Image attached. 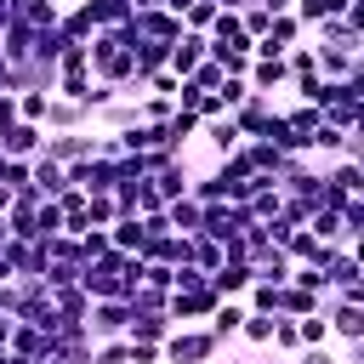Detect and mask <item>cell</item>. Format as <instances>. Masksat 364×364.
I'll return each instance as SVG.
<instances>
[{
	"label": "cell",
	"instance_id": "obj_22",
	"mask_svg": "<svg viewBox=\"0 0 364 364\" xmlns=\"http://www.w3.org/2000/svg\"><path fill=\"white\" fill-rule=\"evenodd\" d=\"M125 358H131V341H125V336L91 341V364H125Z\"/></svg>",
	"mask_w": 364,
	"mask_h": 364
},
{
	"label": "cell",
	"instance_id": "obj_12",
	"mask_svg": "<svg viewBox=\"0 0 364 364\" xmlns=\"http://www.w3.org/2000/svg\"><path fill=\"white\" fill-rule=\"evenodd\" d=\"M245 313H250L245 301H216V313L205 318L210 341H216V347H222V341H233V336H239V324H245Z\"/></svg>",
	"mask_w": 364,
	"mask_h": 364
},
{
	"label": "cell",
	"instance_id": "obj_21",
	"mask_svg": "<svg viewBox=\"0 0 364 364\" xmlns=\"http://www.w3.org/2000/svg\"><path fill=\"white\" fill-rule=\"evenodd\" d=\"M296 336H301V347H324V341H330L324 307H318V313H307V318H296Z\"/></svg>",
	"mask_w": 364,
	"mask_h": 364
},
{
	"label": "cell",
	"instance_id": "obj_25",
	"mask_svg": "<svg viewBox=\"0 0 364 364\" xmlns=\"http://www.w3.org/2000/svg\"><path fill=\"white\" fill-rule=\"evenodd\" d=\"M0 188L23 193V188H28V159H6V154H0Z\"/></svg>",
	"mask_w": 364,
	"mask_h": 364
},
{
	"label": "cell",
	"instance_id": "obj_10",
	"mask_svg": "<svg viewBox=\"0 0 364 364\" xmlns=\"http://www.w3.org/2000/svg\"><path fill=\"white\" fill-rule=\"evenodd\" d=\"M228 119H233V125H239V136L250 142V136H262V125L273 119V97H256V91H250V97H245V102H239Z\"/></svg>",
	"mask_w": 364,
	"mask_h": 364
},
{
	"label": "cell",
	"instance_id": "obj_32",
	"mask_svg": "<svg viewBox=\"0 0 364 364\" xmlns=\"http://www.w3.org/2000/svg\"><path fill=\"white\" fill-rule=\"evenodd\" d=\"M11 324H17V318H11V313H0V347L11 341Z\"/></svg>",
	"mask_w": 364,
	"mask_h": 364
},
{
	"label": "cell",
	"instance_id": "obj_6",
	"mask_svg": "<svg viewBox=\"0 0 364 364\" xmlns=\"http://www.w3.org/2000/svg\"><path fill=\"white\" fill-rule=\"evenodd\" d=\"M40 148H46V131L28 125V119H17V125L0 131V154L6 159H40Z\"/></svg>",
	"mask_w": 364,
	"mask_h": 364
},
{
	"label": "cell",
	"instance_id": "obj_26",
	"mask_svg": "<svg viewBox=\"0 0 364 364\" xmlns=\"http://www.w3.org/2000/svg\"><path fill=\"white\" fill-rule=\"evenodd\" d=\"M222 80H228V74H222V68H216V63H210V57H205V63H199V68H193V74H188V85H199V91H216V85H222Z\"/></svg>",
	"mask_w": 364,
	"mask_h": 364
},
{
	"label": "cell",
	"instance_id": "obj_16",
	"mask_svg": "<svg viewBox=\"0 0 364 364\" xmlns=\"http://www.w3.org/2000/svg\"><path fill=\"white\" fill-rule=\"evenodd\" d=\"M199 131H205V142H210V148H216V154H222V159H228V154H233V148H239V142H245V136H239V125H233V119H228V114H222V119H205V125H199Z\"/></svg>",
	"mask_w": 364,
	"mask_h": 364
},
{
	"label": "cell",
	"instance_id": "obj_4",
	"mask_svg": "<svg viewBox=\"0 0 364 364\" xmlns=\"http://www.w3.org/2000/svg\"><path fill=\"white\" fill-rule=\"evenodd\" d=\"M205 57H210V51H205V34H188V28H182V34L171 40V51H165V68H171L176 80H188Z\"/></svg>",
	"mask_w": 364,
	"mask_h": 364
},
{
	"label": "cell",
	"instance_id": "obj_27",
	"mask_svg": "<svg viewBox=\"0 0 364 364\" xmlns=\"http://www.w3.org/2000/svg\"><path fill=\"white\" fill-rule=\"evenodd\" d=\"M216 97H222V108H228V114H233V108H239V102H245V97H250V85H245V80H233V74H228V80H222V85H216Z\"/></svg>",
	"mask_w": 364,
	"mask_h": 364
},
{
	"label": "cell",
	"instance_id": "obj_17",
	"mask_svg": "<svg viewBox=\"0 0 364 364\" xmlns=\"http://www.w3.org/2000/svg\"><path fill=\"white\" fill-rule=\"evenodd\" d=\"M51 307H57L63 318H80V324H85V313H91V296H85L80 284H63V290H51Z\"/></svg>",
	"mask_w": 364,
	"mask_h": 364
},
{
	"label": "cell",
	"instance_id": "obj_33",
	"mask_svg": "<svg viewBox=\"0 0 364 364\" xmlns=\"http://www.w3.org/2000/svg\"><path fill=\"white\" fill-rule=\"evenodd\" d=\"M262 6H267V11H273V17H279V11H290V6H296V0H262Z\"/></svg>",
	"mask_w": 364,
	"mask_h": 364
},
{
	"label": "cell",
	"instance_id": "obj_7",
	"mask_svg": "<svg viewBox=\"0 0 364 364\" xmlns=\"http://www.w3.org/2000/svg\"><path fill=\"white\" fill-rule=\"evenodd\" d=\"M250 279H256V267H245V262H222L216 273H205V284L216 290V301H239L250 290Z\"/></svg>",
	"mask_w": 364,
	"mask_h": 364
},
{
	"label": "cell",
	"instance_id": "obj_30",
	"mask_svg": "<svg viewBox=\"0 0 364 364\" xmlns=\"http://www.w3.org/2000/svg\"><path fill=\"white\" fill-rule=\"evenodd\" d=\"M6 125H17V91L0 97V131H6Z\"/></svg>",
	"mask_w": 364,
	"mask_h": 364
},
{
	"label": "cell",
	"instance_id": "obj_29",
	"mask_svg": "<svg viewBox=\"0 0 364 364\" xmlns=\"http://www.w3.org/2000/svg\"><path fill=\"white\" fill-rule=\"evenodd\" d=\"M296 364H341V358H336L330 347H301V353H296Z\"/></svg>",
	"mask_w": 364,
	"mask_h": 364
},
{
	"label": "cell",
	"instance_id": "obj_35",
	"mask_svg": "<svg viewBox=\"0 0 364 364\" xmlns=\"http://www.w3.org/2000/svg\"><path fill=\"white\" fill-rule=\"evenodd\" d=\"M6 239H11V228H6V216H0V245H6Z\"/></svg>",
	"mask_w": 364,
	"mask_h": 364
},
{
	"label": "cell",
	"instance_id": "obj_11",
	"mask_svg": "<svg viewBox=\"0 0 364 364\" xmlns=\"http://www.w3.org/2000/svg\"><path fill=\"white\" fill-rule=\"evenodd\" d=\"M28 188H34L40 199H57V193L68 188V176H63V165H57V159H46V154H40V159H28Z\"/></svg>",
	"mask_w": 364,
	"mask_h": 364
},
{
	"label": "cell",
	"instance_id": "obj_23",
	"mask_svg": "<svg viewBox=\"0 0 364 364\" xmlns=\"http://www.w3.org/2000/svg\"><path fill=\"white\" fill-rule=\"evenodd\" d=\"M284 68H290V80L318 74V51H313V46H290V51H284Z\"/></svg>",
	"mask_w": 364,
	"mask_h": 364
},
{
	"label": "cell",
	"instance_id": "obj_19",
	"mask_svg": "<svg viewBox=\"0 0 364 364\" xmlns=\"http://www.w3.org/2000/svg\"><path fill=\"white\" fill-rule=\"evenodd\" d=\"M216 11H222L216 0H193V6L182 11V28H188V34H210V23H216Z\"/></svg>",
	"mask_w": 364,
	"mask_h": 364
},
{
	"label": "cell",
	"instance_id": "obj_13",
	"mask_svg": "<svg viewBox=\"0 0 364 364\" xmlns=\"http://www.w3.org/2000/svg\"><path fill=\"white\" fill-rule=\"evenodd\" d=\"M165 222H171V233L193 239V233L205 228V205H193V199L182 193V199H171V205H165Z\"/></svg>",
	"mask_w": 364,
	"mask_h": 364
},
{
	"label": "cell",
	"instance_id": "obj_9",
	"mask_svg": "<svg viewBox=\"0 0 364 364\" xmlns=\"http://www.w3.org/2000/svg\"><path fill=\"white\" fill-rule=\"evenodd\" d=\"M0 57H6L11 68H23V63L34 57V28H28L23 17H11V23L0 28Z\"/></svg>",
	"mask_w": 364,
	"mask_h": 364
},
{
	"label": "cell",
	"instance_id": "obj_3",
	"mask_svg": "<svg viewBox=\"0 0 364 364\" xmlns=\"http://www.w3.org/2000/svg\"><path fill=\"white\" fill-rule=\"evenodd\" d=\"M46 159L57 165H74V159H97V136L91 131H46Z\"/></svg>",
	"mask_w": 364,
	"mask_h": 364
},
{
	"label": "cell",
	"instance_id": "obj_31",
	"mask_svg": "<svg viewBox=\"0 0 364 364\" xmlns=\"http://www.w3.org/2000/svg\"><path fill=\"white\" fill-rule=\"evenodd\" d=\"M347 6H353V0H318V11H324V17H347Z\"/></svg>",
	"mask_w": 364,
	"mask_h": 364
},
{
	"label": "cell",
	"instance_id": "obj_28",
	"mask_svg": "<svg viewBox=\"0 0 364 364\" xmlns=\"http://www.w3.org/2000/svg\"><path fill=\"white\" fill-rule=\"evenodd\" d=\"M125 341H131V336H125ZM125 364H165V347H159V341H131V358H125Z\"/></svg>",
	"mask_w": 364,
	"mask_h": 364
},
{
	"label": "cell",
	"instance_id": "obj_18",
	"mask_svg": "<svg viewBox=\"0 0 364 364\" xmlns=\"http://www.w3.org/2000/svg\"><path fill=\"white\" fill-rule=\"evenodd\" d=\"M171 330H176V324H171V313H142V318H131V330H125V336H131V341H165Z\"/></svg>",
	"mask_w": 364,
	"mask_h": 364
},
{
	"label": "cell",
	"instance_id": "obj_14",
	"mask_svg": "<svg viewBox=\"0 0 364 364\" xmlns=\"http://www.w3.org/2000/svg\"><path fill=\"white\" fill-rule=\"evenodd\" d=\"M148 245V228H142V216H119L114 228H108V250H119V256H136Z\"/></svg>",
	"mask_w": 364,
	"mask_h": 364
},
{
	"label": "cell",
	"instance_id": "obj_8",
	"mask_svg": "<svg viewBox=\"0 0 364 364\" xmlns=\"http://www.w3.org/2000/svg\"><path fill=\"white\" fill-rule=\"evenodd\" d=\"M40 131H91V114L80 102H68V97H51L46 114H40Z\"/></svg>",
	"mask_w": 364,
	"mask_h": 364
},
{
	"label": "cell",
	"instance_id": "obj_24",
	"mask_svg": "<svg viewBox=\"0 0 364 364\" xmlns=\"http://www.w3.org/2000/svg\"><path fill=\"white\" fill-rule=\"evenodd\" d=\"M46 102H51V91H17V119H28V125H40V114H46Z\"/></svg>",
	"mask_w": 364,
	"mask_h": 364
},
{
	"label": "cell",
	"instance_id": "obj_15",
	"mask_svg": "<svg viewBox=\"0 0 364 364\" xmlns=\"http://www.w3.org/2000/svg\"><path fill=\"white\" fill-rule=\"evenodd\" d=\"M318 51V80H358V57L336 51V46H313Z\"/></svg>",
	"mask_w": 364,
	"mask_h": 364
},
{
	"label": "cell",
	"instance_id": "obj_1",
	"mask_svg": "<svg viewBox=\"0 0 364 364\" xmlns=\"http://www.w3.org/2000/svg\"><path fill=\"white\" fill-rule=\"evenodd\" d=\"M159 347H165V364H210L216 358V341L205 324H176Z\"/></svg>",
	"mask_w": 364,
	"mask_h": 364
},
{
	"label": "cell",
	"instance_id": "obj_2",
	"mask_svg": "<svg viewBox=\"0 0 364 364\" xmlns=\"http://www.w3.org/2000/svg\"><path fill=\"white\" fill-rule=\"evenodd\" d=\"M125 330H131V307H125L119 296L91 301V313H85V336H91V341H108V336H125Z\"/></svg>",
	"mask_w": 364,
	"mask_h": 364
},
{
	"label": "cell",
	"instance_id": "obj_34",
	"mask_svg": "<svg viewBox=\"0 0 364 364\" xmlns=\"http://www.w3.org/2000/svg\"><path fill=\"white\" fill-rule=\"evenodd\" d=\"M11 199H17V193H11V188H0V216L11 210Z\"/></svg>",
	"mask_w": 364,
	"mask_h": 364
},
{
	"label": "cell",
	"instance_id": "obj_20",
	"mask_svg": "<svg viewBox=\"0 0 364 364\" xmlns=\"http://www.w3.org/2000/svg\"><path fill=\"white\" fill-rule=\"evenodd\" d=\"M239 336H245L250 347H267V341H273V313H245Z\"/></svg>",
	"mask_w": 364,
	"mask_h": 364
},
{
	"label": "cell",
	"instance_id": "obj_5",
	"mask_svg": "<svg viewBox=\"0 0 364 364\" xmlns=\"http://www.w3.org/2000/svg\"><path fill=\"white\" fill-rule=\"evenodd\" d=\"M324 324H330V336H341V341H364V307L358 301H336L330 290H324Z\"/></svg>",
	"mask_w": 364,
	"mask_h": 364
}]
</instances>
